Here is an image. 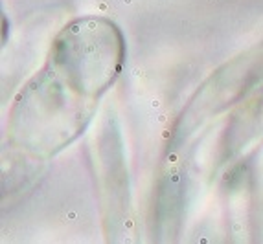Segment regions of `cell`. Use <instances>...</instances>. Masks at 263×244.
Masks as SVG:
<instances>
[{"label": "cell", "mask_w": 263, "mask_h": 244, "mask_svg": "<svg viewBox=\"0 0 263 244\" xmlns=\"http://www.w3.org/2000/svg\"><path fill=\"white\" fill-rule=\"evenodd\" d=\"M123 55L122 35L103 18H83L66 26L52 53V74L41 75L28 90L22 107L37 110L22 118H37L43 132L61 141L74 136L88 119L94 101L105 90L120 68Z\"/></svg>", "instance_id": "1"}]
</instances>
